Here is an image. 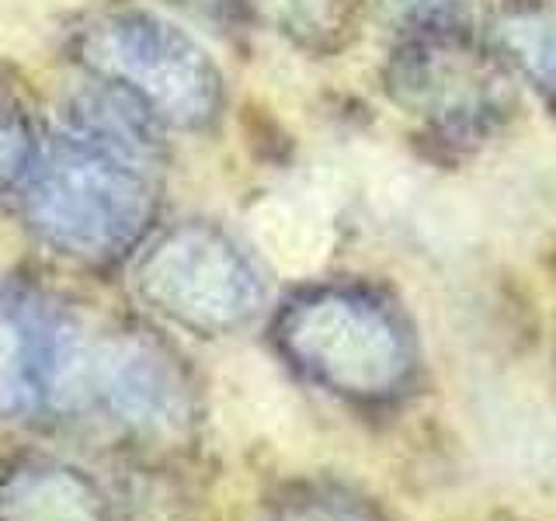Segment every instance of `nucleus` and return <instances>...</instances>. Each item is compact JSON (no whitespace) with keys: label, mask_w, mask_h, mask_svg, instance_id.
<instances>
[{"label":"nucleus","mask_w":556,"mask_h":521,"mask_svg":"<svg viewBox=\"0 0 556 521\" xmlns=\"http://www.w3.org/2000/svg\"><path fill=\"white\" fill-rule=\"evenodd\" d=\"M271 521H379L358 497L334 486H300L278 500Z\"/></svg>","instance_id":"obj_10"},{"label":"nucleus","mask_w":556,"mask_h":521,"mask_svg":"<svg viewBox=\"0 0 556 521\" xmlns=\"http://www.w3.org/2000/svg\"><path fill=\"white\" fill-rule=\"evenodd\" d=\"M147 300L199 330H226L251 317L261 282L233 243L208 230H181L156 247L139 271Z\"/></svg>","instance_id":"obj_3"},{"label":"nucleus","mask_w":556,"mask_h":521,"mask_svg":"<svg viewBox=\"0 0 556 521\" xmlns=\"http://www.w3.org/2000/svg\"><path fill=\"white\" fill-rule=\"evenodd\" d=\"M282 344L309 376L348 396L393 393L410 365L404 330L358 292H317L289 306Z\"/></svg>","instance_id":"obj_2"},{"label":"nucleus","mask_w":556,"mask_h":521,"mask_svg":"<svg viewBox=\"0 0 556 521\" xmlns=\"http://www.w3.org/2000/svg\"><path fill=\"white\" fill-rule=\"evenodd\" d=\"M109 396L115 410L132 421H164L178 404V382L153 355L126 352L109 365Z\"/></svg>","instance_id":"obj_9"},{"label":"nucleus","mask_w":556,"mask_h":521,"mask_svg":"<svg viewBox=\"0 0 556 521\" xmlns=\"http://www.w3.org/2000/svg\"><path fill=\"white\" fill-rule=\"evenodd\" d=\"M0 521H104V500L77 469L22 459L0 469Z\"/></svg>","instance_id":"obj_7"},{"label":"nucleus","mask_w":556,"mask_h":521,"mask_svg":"<svg viewBox=\"0 0 556 521\" xmlns=\"http://www.w3.org/2000/svg\"><path fill=\"white\" fill-rule=\"evenodd\" d=\"M396 87L404 98L448 129L480 132L508 109L497 69L459 46V35L421 39L404 60Z\"/></svg>","instance_id":"obj_6"},{"label":"nucleus","mask_w":556,"mask_h":521,"mask_svg":"<svg viewBox=\"0 0 556 521\" xmlns=\"http://www.w3.org/2000/svg\"><path fill=\"white\" fill-rule=\"evenodd\" d=\"M74 372V330L39 300L0 285V417L52 407Z\"/></svg>","instance_id":"obj_5"},{"label":"nucleus","mask_w":556,"mask_h":521,"mask_svg":"<svg viewBox=\"0 0 556 521\" xmlns=\"http://www.w3.org/2000/svg\"><path fill=\"white\" fill-rule=\"evenodd\" d=\"M497 46L535 94L556 115V14L539 4H521L497 17Z\"/></svg>","instance_id":"obj_8"},{"label":"nucleus","mask_w":556,"mask_h":521,"mask_svg":"<svg viewBox=\"0 0 556 521\" xmlns=\"http://www.w3.org/2000/svg\"><path fill=\"white\" fill-rule=\"evenodd\" d=\"M25 156V132L8 98L0 94V181H8Z\"/></svg>","instance_id":"obj_12"},{"label":"nucleus","mask_w":556,"mask_h":521,"mask_svg":"<svg viewBox=\"0 0 556 521\" xmlns=\"http://www.w3.org/2000/svg\"><path fill=\"white\" fill-rule=\"evenodd\" d=\"M94 52L174 118H199L216 98V74L202 52L153 17H115L94 35Z\"/></svg>","instance_id":"obj_4"},{"label":"nucleus","mask_w":556,"mask_h":521,"mask_svg":"<svg viewBox=\"0 0 556 521\" xmlns=\"http://www.w3.org/2000/svg\"><path fill=\"white\" fill-rule=\"evenodd\" d=\"M147 188L129 156V139L91 136L52 150L31 191V216L60 247L104 257L143 230Z\"/></svg>","instance_id":"obj_1"},{"label":"nucleus","mask_w":556,"mask_h":521,"mask_svg":"<svg viewBox=\"0 0 556 521\" xmlns=\"http://www.w3.org/2000/svg\"><path fill=\"white\" fill-rule=\"evenodd\" d=\"M393 17L417 39L459 35L466 22V0H390Z\"/></svg>","instance_id":"obj_11"}]
</instances>
